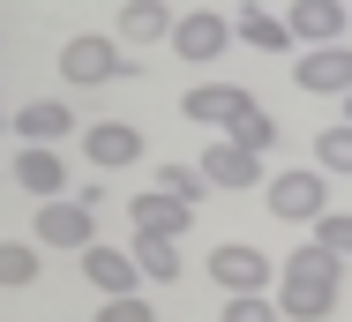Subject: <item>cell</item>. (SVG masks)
I'll use <instances>...</instances> for the list:
<instances>
[{
  "label": "cell",
  "mask_w": 352,
  "mask_h": 322,
  "mask_svg": "<svg viewBox=\"0 0 352 322\" xmlns=\"http://www.w3.org/2000/svg\"><path fill=\"white\" fill-rule=\"evenodd\" d=\"M203 270H210V285H217V292H225V300H232V292H263V285L278 277V262L263 255L255 240H217V248H210V262H203Z\"/></svg>",
  "instance_id": "cell-3"
},
{
  "label": "cell",
  "mask_w": 352,
  "mask_h": 322,
  "mask_svg": "<svg viewBox=\"0 0 352 322\" xmlns=\"http://www.w3.org/2000/svg\"><path fill=\"white\" fill-rule=\"evenodd\" d=\"M90 240H98L90 202H75V195H45V202H38V248H68V255H82Z\"/></svg>",
  "instance_id": "cell-5"
},
{
  "label": "cell",
  "mask_w": 352,
  "mask_h": 322,
  "mask_svg": "<svg viewBox=\"0 0 352 322\" xmlns=\"http://www.w3.org/2000/svg\"><path fill=\"white\" fill-rule=\"evenodd\" d=\"M82 165H98V173L142 165V128H128V120H90L82 128Z\"/></svg>",
  "instance_id": "cell-6"
},
{
  "label": "cell",
  "mask_w": 352,
  "mask_h": 322,
  "mask_svg": "<svg viewBox=\"0 0 352 322\" xmlns=\"http://www.w3.org/2000/svg\"><path fill=\"white\" fill-rule=\"evenodd\" d=\"M15 135H23V142H60V135H75V105L30 98V105H15Z\"/></svg>",
  "instance_id": "cell-14"
},
{
  "label": "cell",
  "mask_w": 352,
  "mask_h": 322,
  "mask_svg": "<svg viewBox=\"0 0 352 322\" xmlns=\"http://www.w3.org/2000/svg\"><path fill=\"white\" fill-rule=\"evenodd\" d=\"M165 45H173L180 61H217V53L232 45V30H225V15H210V8H195V15H173Z\"/></svg>",
  "instance_id": "cell-8"
},
{
  "label": "cell",
  "mask_w": 352,
  "mask_h": 322,
  "mask_svg": "<svg viewBox=\"0 0 352 322\" xmlns=\"http://www.w3.org/2000/svg\"><path fill=\"white\" fill-rule=\"evenodd\" d=\"M345 128H352V90H345Z\"/></svg>",
  "instance_id": "cell-26"
},
{
  "label": "cell",
  "mask_w": 352,
  "mask_h": 322,
  "mask_svg": "<svg viewBox=\"0 0 352 322\" xmlns=\"http://www.w3.org/2000/svg\"><path fill=\"white\" fill-rule=\"evenodd\" d=\"M98 322H157V308H142L135 292H128V300H105V308H98Z\"/></svg>",
  "instance_id": "cell-25"
},
{
  "label": "cell",
  "mask_w": 352,
  "mask_h": 322,
  "mask_svg": "<svg viewBox=\"0 0 352 322\" xmlns=\"http://www.w3.org/2000/svg\"><path fill=\"white\" fill-rule=\"evenodd\" d=\"M15 180L45 202V195H68V165H60V150H53V142H30V150L15 158Z\"/></svg>",
  "instance_id": "cell-15"
},
{
  "label": "cell",
  "mask_w": 352,
  "mask_h": 322,
  "mask_svg": "<svg viewBox=\"0 0 352 322\" xmlns=\"http://www.w3.org/2000/svg\"><path fill=\"white\" fill-rule=\"evenodd\" d=\"M225 30H232L240 45H255V53H292V38H285V23L270 15V8H255V0H248L240 15H225Z\"/></svg>",
  "instance_id": "cell-17"
},
{
  "label": "cell",
  "mask_w": 352,
  "mask_h": 322,
  "mask_svg": "<svg viewBox=\"0 0 352 322\" xmlns=\"http://www.w3.org/2000/svg\"><path fill=\"white\" fill-rule=\"evenodd\" d=\"M225 322H285V315H278V300H263V292H232Z\"/></svg>",
  "instance_id": "cell-24"
},
{
  "label": "cell",
  "mask_w": 352,
  "mask_h": 322,
  "mask_svg": "<svg viewBox=\"0 0 352 322\" xmlns=\"http://www.w3.org/2000/svg\"><path fill=\"white\" fill-rule=\"evenodd\" d=\"M128 262H135L142 277L173 285V277H180V240H157V233H135V248H128Z\"/></svg>",
  "instance_id": "cell-18"
},
{
  "label": "cell",
  "mask_w": 352,
  "mask_h": 322,
  "mask_svg": "<svg viewBox=\"0 0 352 322\" xmlns=\"http://www.w3.org/2000/svg\"><path fill=\"white\" fill-rule=\"evenodd\" d=\"M82 277H90V285H98L105 300H128L142 270L128 262V248H105V240H90V248H82Z\"/></svg>",
  "instance_id": "cell-11"
},
{
  "label": "cell",
  "mask_w": 352,
  "mask_h": 322,
  "mask_svg": "<svg viewBox=\"0 0 352 322\" xmlns=\"http://www.w3.org/2000/svg\"><path fill=\"white\" fill-rule=\"evenodd\" d=\"M292 45H338L345 38V0H292V15H278Z\"/></svg>",
  "instance_id": "cell-9"
},
{
  "label": "cell",
  "mask_w": 352,
  "mask_h": 322,
  "mask_svg": "<svg viewBox=\"0 0 352 322\" xmlns=\"http://www.w3.org/2000/svg\"><path fill=\"white\" fill-rule=\"evenodd\" d=\"M315 165H330V173H352V128H345V120L315 135Z\"/></svg>",
  "instance_id": "cell-23"
},
{
  "label": "cell",
  "mask_w": 352,
  "mask_h": 322,
  "mask_svg": "<svg viewBox=\"0 0 352 322\" xmlns=\"http://www.w3.org/2000/svg\"><path fill=\"white\" fill-rule=\"evenodd\" d=\"M292 83H300L307 98H345L352 90V45H307V53L292 61Z\"/></svg>",
  "instance_id": "cell-7"
},
{
  "label": "cell",
  "mask_w": 352,
  "mask_h": 322,
  "mask_svg": "<svg viewBox=\"0 0 352 322\" xmlns=\"http://www.w3.org/2000/svg\"><path fill=\"white\" fill-rule=\"evenodd\" d=\"M0 285H8V292L38 285V248H30V240H0Z\"/></svg>",
  "instance_id": "cell-20"
},
{
  "label": "cell",
  "mask_w": 352,
  "mask_h": 322,
  "mask_svg": "<svg viewBox=\"0 0 352 322\" xmlns=\"http://www.w3.org/2000/svg\"><path fill=\"white\" fill-rule=\"evenodd\" d=\"M345 8H352V0H345Z\"/></svg>",
  "instance_id": "cell-28"
},
{
  "label": "cell",
  "mask_w": 352,
  "mask_h": 322,
  "mask_svg": "<svg viewBox=\"0 0 352 322\" xmlns=\"http://www.w3.org/2000/svg\"><path fill=\"white\" fill-rule=\"evenodd\" d=\"M165 30H173V8H165V0H128L120 23H113L120 45H165Z\"/></svg>",
  "instance_id": "cell-16"
},
{
  "label": "cell",
  "mask_w": 352,
  "mask_h": 322,
  "mask_svg": "<svg viewBox=\"0 0 352 322\" xmlns=\"http://www.w3.org/2000/svg\"><path fill=\"white\" fill-rule=\"evenodd\" d=\"M240 105H248V90H240V83H195V90L180 98V113H188L195 128H225Z\"/></svg>",
  "instance_id": "cell-12"
},
{
  "label": "cell",
  "mask_w": 352,
  "mask_h": 322,
  "mask_svg": "<svg viewBox=\"0 0 352 322\" xmlns=\"http://www.w3.org/2000/svg\"><path fill=\"white\" fill-rule=\"evenodd\" d=\"M60 75H68L75 90H90V83H120V75H135V53L120 45V38H98V30H82L60 45Z\"/></svg>",
  "instance_id": "cell-2"
},
{
  "label": "cell",
  "mask_w": 352,
  "mask_h": 322,
  "mask_svg": "<svg viewBox=\"0 0 352 322\" xmlns=\"http://www.w3.org/2000/svg\"><path fill=\"white\" fill-rule=\"evenodd\" d=\"M0 128H8V113H0Z\"/></svg>",
  "instance_id": "cell-27"
},
{
  "label": "cell",
  "mask_w": 352,
  "mask_h": 322,
  "mask_svg": "<svg viewBox=\"0 0 352 322\" xmlns=\"http://www.w3.org/2000/svg\"><path fill=\"white\" fill-rule=\"evenodd\" d=\"M315 248H330L338 262L352 255V210H322V217H315Z\"/></svg>",
  "instance_id": "cell-22"
},
{
  "label": "cell",
  "mask_w": 352,
  "mask_h": 322,
  "mask_svg": "<svg viewBox=\"0 0 352 322\" xmlns=\"http://www.w3.org/2000/svg\"><path fill=\"white\" fill-rule=\"evenodd\" d=\"M270 210H278L285 225H315V217L330 210V180H322L315 165H292V173L270 180Z\"/></svg>",
  "instance_id": "cell-4"
},
{
  "label": "cell",
  "mask_w": 352,
  "mask_h": 322,
  "mask_svg": "<svg viewBox=\"0 0 352 322\" xmlns=\"http://www.w3.org/2000/svg\"><path fill=\"white\" fill-rule=\"evenodd\" d=\"M157 195H173V202H188V210H195V202H203V173H195V165H157Z\"/></svg>",
  "instance_id": "cell-21"
},
{
  "label": "cell",
  "mask_w": 352,
  "mask_h": 322,
  "mask_svg": "<svg viewBox=\"0 0 352 322\" xmlns=\"http://www.w3.org/2000/svg\"><path fill=\"white\" fill-rule=\"evenodd\" d=\"M128 217H135V233H157V240H180V233H188V225H195V210H188V202H173V195H135V202H128Z\"/></svg>",
  "instance_id": "cell-13"
},
{
  "label": "cell",
  "mask_w": 352,
  "mask_h": 322,
  "mask_svg": "<svg viewBox=\"0 0 352 322\" xmlns=\"http://www.w3.org/2000/svg\"><path fill=\"white\" fill-rule=\"evenodd\" d=\"M195 173H203V188H255V173H263V165H255V150H240L232 135H217L210 150L195 158Z\"/></svg>",
  "instance_id": "cell-10"
},
{
  "label": "cell",
  "mask_w": 352,
  "mask_h": 322,
  "mask_svg": "<svg viewBox=\"0 0 352 322\" xmlns=\"http://www.w3.org/2000/svg\"><path fill=\"white\" fill-rule=\"evenodd\" d=\"M225 135H232V142H240V150H255V158H263V150H270V142H278V120H270V113H263V105H255V98H248V105H240V113H232V120H225Z\"/></svg>",
  "instance_id": "cell-19"
},
{
  "label": "cell",
  "mask_w": 352,
  "mask_h": 322,
  "mask_svg": "<svg viewBox=\"0 0 352 322\" xmlns=\"http://www.w3.org/2000/svg\"><path fill=\"white\" fill-rule=\"evenodd\" d=\"M278 315H292V322H322L330 308H338V285H345V262L330 255V248H292V255L278 262Z\"/></svg>",
  "instance_id": "cell-1"
}]
</instances>
